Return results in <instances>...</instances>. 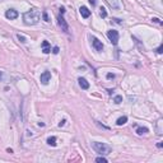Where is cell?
Wrapping results in <instances>:
<instances>
[{
    "instance_id": "1",
    "label": "cell",
    "mask_w": 163,
    "mask_h": 163,
    "mask_svg": "<svg viewBox=\"0 0 163 163\" xmlns=\"http://www.w3.org/2000/svg\"><path fill=\"white\" fill-rule=\"evenodd\" d=\"M23 20L27 26H35L41 20V12L36 8H32L23 14Z\"/></svg>"
},
{
    "instance_id": "2",
    "label": "cell",
    "mask_w": 163,
    "mask_h": 163,
    "mask_svg": "<svg viewBox=\"0 0 163 163\" xmlns=\"http://www.w3.org/2000/svg\"><path fill=\"white\" fill-rule=\"evenodd\" d=\"M92 148L94 149L96 153H98L101 155H106V154H110L112 152V148L105 143H101V142H93L92 143Z\"/></svg>"
},
{
    "instance_id": "3",
    "label": "cell",
    "mask_w": 163,
    "mask_h": 163,
    "mask_svg": "<svg viewBox=\"0 0 163 163\" xmlns=\"http://www.w3.org/2000/svg\"><path fill=\"white\" fill-rule=\"evenodd\" d=\"M64 13H65V9H64V8H60V15H59V18H57V23H59V26L61 27V29L65 32V33H68V32H69V26H68V23L65 22V19H64V17H62Z\"/></svg>"
},
{
    "instance_id": "4",
    "label": "cell",
    "mask_w": 163,
    "mask_h": 163,
    "mask_svg": "<svg viewBox=\"0 0 163 163\" xmlns=\"http://www.w3.org/2000/svg\"><path fill=\"white\" fill-rule=\"evenodd\" d=\"M107 37H108V40H110V42L112 45H117V42H119V32L117 31L110 29L107 32Z\"/></svg>"
},
{
    "instance_id": "5",
    "label": "cell",
    "mask_w": 163,
    "mask_h": 163,
    "mask_svg": "<svg viewBox=\"0 0 163 163\" xmlns=\"http://www.w3.org/2000/svg\"><path fill=\"white\" fill-rule=\"evenodd\" d=\"M105 2L113 10H121L122 9V2H121V0H105Z\"/></svg>"
},
{
    "instance_id": "6",
    "label": "cell",
    "mask_w": 163,
    "mask_h": 163,
    "mask_svg": "<svg viewBox=\"0 0 163 163\" xmlns=\"http://www.w3.org/2000/svg\"><path fill=\"white\" fill-rule=\"evenodd\" d=\"M90 40H92V45H93V47H94V50L96 51H98V52H101L102 50H103V43H102V41H100L97 37H90Z\"/></svg>"
},
{
    "instance_id": "7",
    "label": "cell",
    "mask_w": 163,
    "mask_h": 163,
    "mask_svg": "<svg viewBox=\"0 0 163 163\" xmlns=\"http://www.w3.org/2000/svg\"><path fill=\"white\" fill-rule=\"evenodd\" d=\"M40 80H41V83L43 84V85H47L49 84V82L51 80V73L50 72H43L42 74H41V77H40Z\"/></svg>"
},
{
    "instance_id": "8",
    "label": "cell",
    "mask_w": 163,
    "mask_h": 163,
    "mask_svg": "<svg viewBox=\"0 0 163 163\" xmlns=\"http://www.w3.org/2000/svg\"><path fill=\"white\" fill-rule=\"evenodd\" d=\"M18 12L15 10V9H8L7 12H5V17L8 18V19H10V20H13V19H17L18 18Z\"/></svg>"
},
{
    "instance_id": "9",
    "label": "cell",
    "mask_w": 163,
    "mask_h": 163,
    "mask_svg": "<svg viewBox=\"0 0 163 163\" xmlns=\"http://www.w3.org/2000/svg\"><path fill=\"white\" fill-rule=\"evenodd\" d=\"M79 12H80L82 17H83V18H85V19L90 17V10H89L87 7H80V8H79Z\"/></svg>"
},
{
    "instance_id": "10",
    "label": "cell",
    "mask_w": 163,
    "mask_h": 163,
    "mask_svg": "<svg viewBox=\"0 0 163 163\" xmlns=\"http://www.w3.org/2000/svg\"><path fill=\"white\" fill-rule=\"evenodd\" d=\"M78 82H79V85H80V88H82V89H88V88H89V83L87 82V79H84V78H79V79H78Z\"/></svg>"
},
{
    "instance_id": "11",
    "label": "cell",
    "mask_w": 163,
    "mask_h": 163,
    "mask_svg": "<svg viewBox=\"0 0 163 163\" xmlns=\"http://www.w3.org/2000/svg\"><path fill=\"white\" fill-rule=\"evenodd\" d=\"M42 47H43V50H42V51H43V54H46V55H47V54H50V52H51V49H50V43H49V41H43V42H42Z\"/></svg>"
},
{
    "instance_id": "12",
    "label": "cell",
    "mask_w": 163,
    "mask_h": 163,
    "mask_svg": "<svg viewBox=\"0 0 163 163\" xmlns=\"http://www.w3.org/2000/svg\"><path fill=\"white\" fill-rule=\"evenodd\" d=\"M126 122H127V116H121V117L117 119L116 125H117V126H121V125H124V124H126Z\"/></svg>"
},
{
    "instance_id": "13",
    "label": "cell",
    "mask_w": 163,
    "mask_h": 163,
    "mask_svg": "<svg viewBox=\"0 0 163 163\" xmlns=\"http://www.w3.org/2000/svg\"><path fill=\"white\" fill-rule=\"evenodd\" d=\"M148 131H149V130H148V127H143V126H140V127H136V134H138V135L147 134Z\"/></svg>"
},
{
    "instance_id": "14",
    "label": "cell",
    "mask_w": 163,
    "mask_h": 163,
    "mask_svg": "<svg viewBox=\"0 0 163 163\" xmlns=\"http://www.w3.org/2000/svg\"><path fill=\"white\" fill-rule=\"evenodd\" d=\"M47 144L51 145V147H55L56 145V136H50L47 139Z\"/></svg>"
},
{
    "instance_id": "15",
    "label": "cell",
    "mask_w": 163,
    "mask_h": 163,
    "mask_svg": "<svg viewBox=\"0 0 163 163\" xmlns=\"http://www.w3.org/2000/svg\"><path fill=\"white\" fill-rule=\"evenodd\" d=\"M113 102L116 105H120L122 102V96H115V98H113Z\"/></svg>"
},
{
    "instance_id": "16",
    "label": "cell",
    "mask_w": 163,
    "mask_h": 163,
    "mask_svg": "<svg viewBox=\"0 0 163 163\" xmlns=\"http://www.w3.org/2000/svg\"><path fill=\"white\" fill-rule=\"evenodd\" d=\"M96 162H103V163H107L108 160H107V158H105L103 155H101V157H97V158H96Z\"/></svg>"
},
{
    "instance_id": "17",
    "label": "cell",
    "mask_w": 163,
    "mask_h": 163,
    "mask_svg": "<svg viewBox=\"0 0 163 163\" xmlns=\"http://www.w3.org/2000/svg\"><path fill=\"white\" fill-rule=\"evenodd\" d=\"M100 15H101L102 18H106V17H107V12H106L105 8H101V9H100Z\"/></svg>"
},
{
    "instance_id": "18",
    "label": "cell",
    "mask_w": 163,
    "mask_h": 163,
    "mask_svg": "<svg viewBox=\"0 0 163 163\" xmlns=\"http://www.w3.org/2000/svg\"><path fill=\"white\" fill-rule=\"evenodd\" d=\"M17 38H18L22 43H26V42H27V38H26L24 36H22V35H17Z\"/></svg>"
},
{
    "instance_id": "19",
    "label": "cell",
    "mask_w": 163,
    "mask_h": 163,
    "mask_svg": "<svg viewBox=\"0 0 163 163\" xmlns=\"http://www.w3.org/2000/svg\"><path fill=\"white\" fill-rule=\"evenodd\" d=\"M160 125H162V121L159 120V121H158V133H157L158 135H162V129H160Z\"/></svg>"
},
{
    "instance_id": "20",
    "label": "cell",
    "mask_w": 163,
    "mask_h": 163,
    "mask_svg": "<svg viewBox=\"0 0 163 163\" xmlns=\"http://www.w3.org/2000/svg\"><path fill=\"white\" fill-rule=\"evenodd\" d=\"M42 17H43V20H45V22H50V19H49V17H47V13H46V12H43V13H42Z\"/></svg>"
},
{
    "instance_id": "21",
    "label": "cell",
    "mask_w": 163,
    "mask_h": 163,
    "mask_svg": "<svg viewBox=\"0 0 163 163\" xmlns=\"http://www.w3.org/2000/svg\"><path fill=\"white\" fill-rule=\"evenodd\" d=\"M59 51H60V50H59V47H57V46H55V47L52 49V54H55V55H57V54H59Z\"/></svg>"
},
{
    "instance_id": "22",
    "label": "cell",
    "mask_w": 163,
    "mask_h": 163,
    "mask_svg": "<svg viewBox=\"0 0 163 163\" xmlns=\"http://www.w3.org/2000/svg\"><path fill=\"white\" fill-rule=\"evenodd\" d=\"M113 78H115V74H112V73L107 74V79H113Z\"/></svg>"
},
{
    "instance_id": "23",
    "label": "cell",
    "mask_w": 163,
    "mask_h": 163,
    "mask_svg": "<svg viewBox=\"0 0 163 163\" xmlns=\"http://www.w3.org/2000/svg\"><path fill=\"white\" fill-rule=\"evenodd\" d=\"M65 122H66V120H65V119H64V120H61V121L59 122V126H60V127H61V126H64V125H65Z\"/></svg>"
},
{
    "instance_id": "24",
    "label": "cell",
    "mask_w": 163,
    "mask_h": 163,
    "mask_svg": "<svg viewBox=\"0 0 163 163\" xmlns=\"http://www.w3.org/2000/svg\"><path fill=\"white\" fill-rule=\"evenodd\" d=\"M162 50H163V46H162V45H160V46H159V47H158V49H157V52H158V54H162V52H163V51H162Z\"/></svg>"
},
{
    "instance_id": "25",
    "label": "cell",
    "mask_w": 163,
    "mask_h": 163,
    "mask_svg": "<svg viewBox=\"0 0 163 163\" xmlns=\"http://www.w3.org/2000/svg\"><path fill=\"white\" fill-rule=\"evenodd\" d=\"M152 20H153V22H155V23H158V24H162V22H160V20H159L158 18H153Z\"/></svg>"
},
{
    "instance_id": "26",
    "label": "cell",
    "mask_w": 163,
    "mask_h": 163,
    "mask_svg": "<svg viewBox=\"0 0 163 163\" xmlns=\"http://www.w3.org/2000/svg\"><path fill=\"white\" fill-rule=\"evenodd\" d=\"M88 2H89V3H90V4L93 5V7L96 5V0H88Z\"/></svg>"
},
{
    "instance_id": "27",
    "label": "cell",
    "mask_w": 163,
    "mask_h": 163,
    "mask_svg": "<svg viewBox=\"0 0 163 163\" xmlns=\"http://www.w3.org/2000/svg\"><path fill=\"white\" fill-rule=\"evenodd\" d=\"M157 147H158V148H162V147H163V144H162V142H159V143L157 144Z\"/></svg>"
},
{
    "instance_id": "28",
    "label": "cell",
    "mask_w": 163,
    "mask_h": 163,
    "mask_svg": "<svg viewBox=\"0 0 163 163\" xmlns=\"http://www.w3.org/2000/svg\"><path fill=\"white\" fill-rule=\"evenodd\" d=\"M38 126H41V127H43V126H45V124H43V122H38Z\"/></svg>"
},
{
    "instance_id": "29",
    "label": "cell",
    "mask_w": 163,
    "mask_h": 163,
    "mask_svg": "<svg viewBox=\"0 0 163 163\" xmlns=\"http://www.w3.org/2000/svg\"><path fill=\"white\" fill-rule=\"evenodd\" d=\"M2 79H3V73L0 72V80H2Z\"/></svg>"
}]
</instances>
